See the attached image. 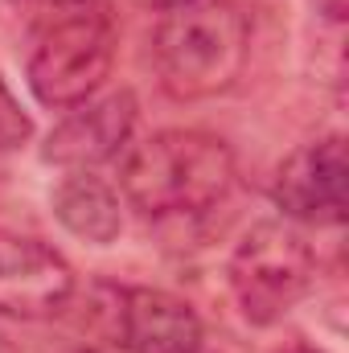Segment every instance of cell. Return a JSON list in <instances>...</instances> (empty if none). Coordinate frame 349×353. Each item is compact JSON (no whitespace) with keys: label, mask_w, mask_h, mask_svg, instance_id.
Wrapping results in <instances>:
<instances>
[{"label":"cell","mask_w":349,"mask_h":353,"mask_svg":"<svg viewBox=\"0 0 349 353\" xmlns=\"http://www.w3.org/2000/svg\"><path fill=\"white\" fill-rule=\"evenodd\" d=\"M251 58V25L235 0H189L161 12L152 33L157 79L181 103L218 99Z\"/></svg>","instance_id":"1"},{"label":"cell","mask_w":349,"mask_h":353,"mask_svg":"<svg viewBox=\"0 0 349 353\" xmlns=\"http://www.w3.org/2000/svg\"><path fill=\"white\" fill-rule=\"evenodd\" d=\"M119 185L144 218H193L230 193L235 152L222 136L169 128L128 152Z\"/></svg>","instance_id":"2"},{"label":"cell","mask_w":349,"mask_h":353,"mask_svg":"<svg viewBox=\"0 0 349 353\" xmlns=\"http://www.w3.org/2000/svg\"><path fill=\"white\" fill-rule=\"evenodd\" d=\"M317 259L308 239L283 222V218H263L255 222L230 251L226 259V283L230 296L251 325H275L283 321L312 288Z\"/></svg>","instance_id":"3"},{"label":"cell","mask_w":349,"mask_h":353,"mask_svg":"<svg viewBox=\"0 0 349 353\" xmlns=\"http://www.w3.org/2000/svg\"><path fill=\"white\" fill-rule=\"evenodd\" d=\"M115 62V29L111 17L94 4L58 17L33 46L25 62L29 90L41 107L70 111L79 103L94 99Z\"/></svg>","instance_id":"4"},{"label":"cell","mask_w":349,"mask_h":353,"mask_svg":"<svg viewBox=\"0 0 349 353\" xmlns=\"http://www.w3.org/2000/svg\"><path fill=\"white\" fill-rule=\"evenodd\" d=\"M79 292L74 267L50 243L0 226V316L50 321L70 308Z\"/></svg>","instance_id":"5"},{"label":"cell","mask_w":349,"mask_h":353,"mask_svg":"<svg viewBox=\"0 0 349 353\" xmlns=\"http://www.w3.org/2000/svg\"><path fill=\"white\" fill-rule=\"evenodd\" d=\"M346 140L321 136L296 148L271 181V201L288 222L304 226H337L346 218Z\"/></svg>","instance_id":"6"},{"label":"cell","mask_w":349,"mask_h":353,"mask_svg":"<svg viewBox=\"0 0 349 353\" xmlns=\"http://www.w3.org/2000/svg\"><path fill=\"white\" fill-rule=\"evenodd\" d=\"M136 115H140V103L136 94L123 90H107V94H94L87 103L70 107V115L46 136V148H41V161L46 165H58V169H94V165H107L111 157H119L132 140V128H136Z\"/></svg>","instance_id":"7"},{"label":"cell","mask_w":349,"mask_h":353,"mask_svg":"<svg viewBox=\"0 0 349 353\" xmlns=\"http://www.w3.org/2000/svg\"><path fill=\"white\" fill-rule=\"evenodd\" d=\"M119 337L132 353H193L201 345L197 312L165 288L119 292Z\"/></svg>","instance_id":"8"},{"label":"cell","mask_w":349,"mask_h":353,"mask_svg":"<svg viewBox=\"0 0 349 353\" xmlns=\"http://www.w3.org/2000/svg\"><path fill=\"white\" fill-rule=\"evenodd\" d=\"M50 205H54V218L62 222V230H70L74 239L94 243V247L115 243L119 230H123L119 189L107 185L94 169H70L54 185Z\"/></svg>","instance_id":"9"},{"label":"cell","mask_w":349,"mask_h":353,"mask_svg":"<svg viewBox=\"0 0 349 353\" xmlns=\"http://www.w3.org/2000/svg\"><path fill=\"white\" fill-rule=\"evenodd\" d=\"M29 140H33V115L21 107V99L0 79V152L25 148Z\"/></svg>","instance_id":"10"},{"label":"cell","mask_w":349,"mask_h":353,"mask_svg":"<svg viewBox=\"0 0 349 353\" xmlns=\"http://www.w3.org/2000/svg\"><path fill=\"white\" fill-rule=\"evenodd\" d=\"M29 25V0H0V50L12 46Z\"/></svg>","instance_id":"11"},{"label":"cell","mask_w":349,"mask_h":353,"mask_svg":"<svg viewBox=\"0 0 349 353\" xmlns=\"http://www.w3.org/2000/svg\"><path fill=\"white\" fill-rule=\"evenodd\" d=\"M29 4H41V8H54L58 17H66V12H79V8H90V0H29Z\"/></svg>","instance_id":"12"},{"label":"cell","mask_w":349,"mask_h":353,"mask_svg":"<svg viewBox=\"0 0 349 353\" xmlns=\"http://www.w3.org/2000/svg\"><path fill=\"white\" fill-rule=\"evenodd\" d=\"M136 4H144V8H161V12H169L177 4H189V0H136Z\"/></svg>","instance_id":"13"},{"label":"cell","mask_w":349,"mask_h":353,"mask_svg":"<svg viewBox=\"0 0 349 353\" xmlns=\"http://www.w3.org/2000/svg\"><path fill=\"white\" fill-rule=\"evenodd\" d=\"M283 353H329V350H321V345H308V341H296V345H288Z\"/></svg>","instance_id":"14"},{"label":"cell","mask_w":349,"mask_h":353,"mask_svg":"<svg viewBox=\"0 0 349 353\" xmlns=\"http://www.w3.org/2000/svg\"><path fill=\"white\" fill-rule=\"evenodd\" d=\"M62 353H107V350H94V345H70V350H62Z\"/></svg>","instance_id":"15"},{"label":"cell","mask_w":349,"mask_h":353,"mask_svg":"<svg viewBox=\"0 0 349 353\" xmlns=\"http://www.w3.org/2000/svg\"><path fill=\"white\" fill-rule=\"evenodd\" d=\"M0 353H17L12 345H8V337H4V333H0Z\"/></svg>","instance_id":"16"},{"label":"cell","mask_w":349,"mask_h":353,"mask_svg":"<svg viewBox=\"0 0 349 353\" xmlns=\"http://www.w3.org/2000/svg\"><path fill=\"white\" fill-rule=\"evenodd\" d=\"M193 353H214V350H206V345H197V350H193Z\"/></svg>","instance_id":"17"}]
</instances>
